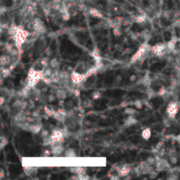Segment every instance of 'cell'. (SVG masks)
Masks as SVG:
<instances>
[{"instance_id": "6da1fadb", "label": "cell", "mask_w": 180, "mask_h": 180, "mask_svg": "<svg viewBox=\"0 0 180 180\" xmlns=\"http://www.w3.org/2000/svg\"><path fill=\"white\" fill-rule=\"evenodd\" d=\"M31 33L25 30L24 26H20V28L12 36V38L13 39L14 41V45L15 47L19 49L20 51V54H21L23 52L22 47L25 44V42L27 41L28 37L30 36Z\"/></svg>"}, {"instance_id": "7a4b0ae2", "label": "cell", "mask_w": 180, "mask_h": 180, "mask_svg": "<svg viewBox=\"0 0 180 180\" xmlns=\"http://www.w3.org/2000/svg\"><path fill=\"white\" fill-rule=\"evenodd\" d=\"M44 77L45 76H44L43 69L39 70V69H34V67L30 68L27 74V77H26V85H28L31 88H34L40 83V81H42Z\"/></svg>"}, {"instance_id": "3957f363", "label": "cell", "mask_w": 180, "mask_h": 180, "mask_svg": "<svg viewBox=\"0 0 180 180\" xmlns=\"http://www.w3.org/2000/svg\"><path fill=\"white\" fill-rule=\"evenodd\" d=\"M151 47H152L149 45V44H148L147 42L143 43L142 45L138 48V50L134 54V55L132 56V58H131V63H135L136 62H138V61L141 60V58H144L147 54L150 53Z\"/></svg>"}, {"instance_id": "277c9868", "label": "cell", "mask_w": 180, "mask_h": 180, "mask_svg": "<svg viewBox=\"0 0 180 180\" xmlns=\"http://www.w3.org/2000/svg\"><path fill=\"white\" fill-rule=\"evenodd\" d=\"M152 171H154L153 165L149 163L147 161H143L139 163V165L136 167V172L142 175H149Z\"/></svg>"}, {"instance_id": "5b68a950", "label": "cell", "mask_w": 180, "mask_h": 180, "mask_svg": "<svg viewBox=\"0 0 180 180\" xmlns=\"http://www.w3.org/2000/svg\"><path fill=\"white\" fill-rule=\"evenodd\" d=\"M179 112V106L177 102H171L169 103L167 108H166V113L168 115V119L174 120L176 115Z\"/></svg>"}, {"instance_id": "8992f818", "label": "cell", "mask_w": 180, "mask_h": 180, "mask_svg": "<svg viewBox=\"0 0 180 180\" xmlns=\"http://www.w3.org/2000/svg\"><path fill=\"white\" fill-rule=\"evenodd\" d=\"M157 163H156V170L157 171H169L171 169V163L170 161H167L166 159L161 158L157 156Z\"/></svg>"}, {"instance_id": "52a82bcc", "label": "cell", "mask_w": 180, "mask_h": 180, "mask_svg": "<svg viewBox=\"0 0 180 180\" xmlns=\"http://www.w3.org/2000/svg\"><path fill=\"white\" fill-rule=\"evenodd\" d=\"M70 80L74 85H77L82 84V83H85L86 81L85 73H82V72H78L77 70H74L70 74Z\"/></svg>"}, {"instance_id": "ba28073f", "label": "cell", "mask_w": 180, "mask_h": 180, "mask_svg": "<svg viewBox=\"0 0 180 180\" xmlns=\"http://www.w3.org/2000/svg\"><path fill=\"white\" fill-rule=\"evenodd\" d=\"M166 49H167V44L160 42V43H157L151 47L150 53H152L155 56L162 57L164 55Z\"/></svg>"}, {"instance_id": "9c48e42d", "label": "cell", "mask_w": 180, "mask_h": 180, "mask_svg": "<svg viewBox=\"0 0 180 180\" xmlns=\"http://www.w3.org/2000/svg\"><path fill=\"white\" fill-rule=\"evenodd\" d=\"M64 137H65L64 131L63 129H59V128L54 129L52 131L51 135H50V138H51L53 143L54 142H63L64 141Z\"/></svg>"}, {"instance_id": "30bf717a", "label": "cell", "mask_w": 180, "mask_h": 180, "mask_svg": "<svg viewBox=\"0 0 180 180\" xmlns=\"http://www.w3.org/2000/svg\"><path fill=\"white\" fill-rule=\"evenodd\" d=\"M32 27H33V30L37 33L38 34H44L47 31V28H46L44 23L42 22L40 19L36 18L34 20V21L32 23Z\"/></svg>"}, {"instance_id": "8fae6325", "label": "cell", "mask_w": 180, "mask_h": 180, "mask_svg": "<svg viewBox=\"0 0 180 180\" xmlns=\"http://www.w3.org/2000/svg\"><path fill=\"white\" fill-rule=\"evenodd\" d=\"M116 171H117V174L120 178H124V177L128 176L130 173V171H131V166L129 164H124V165L117 167Z\"/></svg>"}, {"instance_id": "7c38bea8", "label": "cell", "mask_w": 180, "mask_h": 180, "mask_svg": "<svg viewBox=\"0 0 180 180\" xmlns=\"http://www.w3.org/2000/svg\"><path fill=\"white\" fill-rule=\"evenodd\" d=\"M51 152L55 157L60 156L63 152V142H54L51 145Z\"/></svg>"}, {"instance_id": "4fadbf2b", "label": "cell", "mask_w": 180, "mask_h": 180, "mask_svg": "<svg viewBox=\"0 0 180 180\" xmlns=\"http://www.w3.org/2000/svg\"><path fill=\"white\" fill-rule=\"evenodd\" d=\"M54 119H55L57 121L59 122H65L66 118H67V113L64 109H58L56 111H55V113L52 116Z\"/></svg>"}, {"instance_id": "5bb4252c", "label": "cell", "mask_w": 180, "mask_h": 180, "mask_svg": "<svg viewBox=\"0 0 180 180\" xmlns=\"http://www.w3.org/2000/svg\"><path fill=\"white\" fill-rule=\"evenodd\" d=\"M24 171L26 173V176L28 177H33L35 176L38 173V169L36 167H33V166H24L23 167Z\"/></svg>"}, {"instance_id": "9a60e30c", "label": "cell", "mask_w": 180, "mask_h": 180, "mask_svg": "<svg viewBox=\"0 0 180 180\" xmlns=\"http://www.w3.org/2000/svg\"><path fill=\"white\" fill-rule=\"evenodd\" d=\"M42 128V127L41 124H30L29 128H28V131L31 132L32 134L37 135V134L41 133Z\"/></svg>"}, {"instance_id": "2e32d148", "label": "cell", "mask_w": 180, "mask_h": 180, "mask_svg": "<svg viewBox=\"0 0 180 180\" xmlns=\"http://www.w3.org/2000/svg\"><path fill=\"white\" fill-rule=\"evenodd\" d=\"M12 62V55H2L0 58V64L1 66L4 67L11 63Z\"/></svg>"}, {"instance_id": "e0dca14e", "label": "cell", "mask_w": 180, "mask_h": 180, "mask_svg": "<svg viewBox=\"0 0 180 180\" xmlns=\"http://www.w3.org/2000/svg\"><path fill=\"white\" fill-rule=\"evenodd\" d=\"M70 172L76 174V175H79V174H85L86 173V168L85 167H71L69 168Z\"/></svg>"}, {"instance_id": "ac0fdd59", "label": "cell", "mask_w": 180, "mask_h": 180, "mask_svg": "<svg viewBox=\"0 0 180 180\" xmlns=\"http://www.w3.org/2000/svg\"><path fill=\"white\" fill-rule=\"evenodd\" d=\"M136 123H137V120L134 117V115H128V117L124 121L125 127H127V128H129V127L135 125Z\"/></svg>"}, {"instance_id": "d6986e66", "label": "cell", "mask_w": 180, "mask_h": 180, "mask_svg": "<svg viewBox=\"0 0 180 180\" xmlns=\"http://www.w3.org/2000/svg\"><path fill=\"white\" fill-rule=\"evenodd\" d=\"M27 106V103L24 102L22 100H17L13 103V107L18 109L19 111H22L24 109H26Z\"/></svg>"}, {"instance_id": "ffe728a7", "label": "cell", "mask_w": 180, "mask_h": 180, "mask_svg": "<svg viewBox=\"0 0 180 180\" xmlns=\"http://www.w3.org/2000/svg\"><path fill=\"white\" fill-rule=\"evenodd\" d=\"M89 13H90V15H91L94 18H98V19H103L104 18L103 13L100 11H98V9H96V8H90Z\"/></svg>"}, {"instance_id": "44dd1931", "label": "cell", "mask_w": 180, "mask_h": 180, "mask_svg": "<svg viewBox=\"0 0 180 180\" xmlns=\"http://www.w3.org/2000/svg\"><path fill=\"white\" fill-rule=\"evenodd\" d=\"M56 98L63 100V99H65L67 98V91L65 89H63V88H60L56 90Z\"/></svg>"}, {"instance_id": "7402d4cb", "label": "cell", "mask_w": 180, "mask_h": 180, "mask_svg": "<svg viewBox=\"0 0 180 180\" xmlns=\"http://www.w3.org/2000/svg\"><path fill=\"white\" fill-rule=\"evenodd\" d=\"M90 55L92 56V58L96 61V63H102V59L100 57V55H99V51L95 48L93 51L90 52Z\"/></svg>"}, {"instance_id": "603a6c76", "label": "cell", "mask_w": 180, "mask_h": 180, "mask_svg": "<svg viewBox=\"0 0 180 180\" xmlns=\"http://www.w3.org/2000/svg\"><path fill=\"white\" fill-rule=\"evenodd\" d=\"M64 157L69 158H74L77 157V153H76V151L73 149L69 148V149H67L64 151Z\"/></svg>"}, {"instance_id": "cb8c5ba5", "label": "cell", "mask_w": 180, "mask_h": 180, "mask_svg": "<svg viewBox=\"0 0 180 180\" xmlns=\"http://www.w3.org/2000/svg\"><path fill=\"white\" fill-rule=\"evenodd\" d=\"M60 79L63 82H68L70 79V74H69L67 71H61L59 72Z\"/></svg>"}, {"instance_id": "d4e9b609", "label": "cell", "mask_w": 180, "mask_h": 180, "mask_svg": "<svg viewBox=\"0 0 180 180\" xmlns=\"http://www.w3.org/2000/svg\"><path fill=\"white\" fill-rule=\"evenodd\" d=\"M49 67H51L53 69H58L60 67V62L56 58H53L49 62Z\"/></svg>"}, {"instance_id": "484cf974", "label": "cell", "mask_w": 180, "mask_h": 180, "mask_svg": "<svg viewBox=\"0 0 180 180\" xmlns=\"http://www.w3.org/2000/svg\"><path fill=\"white\" fill-rule=\"evenodd\" d=\"M141 136L144 140L148 141L149 140V138L151 137V129L149 128H145L142 132H141Z\"/></svg>"}, {"instance_id": "4316f807", "label": "cell", "mask_w": 180, "mask_h": 180, "mask_svg": "<svg viewBox=\"0 0 180 180\" xmlns=\"http://www.w3.org/2000/svg\"><path fill=\"white\" fill-rule=\"evenodd\" d=\"M176 42H177V39L175 38H172L168 43H167V49L171 52L175 49V47H176Z\"/></svg>"}, {"instance_id": "83f0119b", "label": "cell", "mask_w": 180, "mask_h": 180, "mask_svg": "<svg viewBox=\"0 0 180 180\" xmlns=\"http://www.w3.org/2000/svg\"><path fill=\"white\" fill-rule=\"evenodd\" d=\"M11 69L10 68H4L3 66H1V74H2V77H7L10 76L11 74Z\"/></svg>"}, {"instance_id": "f1b7e54d", "label": "cell", "mask_w": 180, "mask_h": 180, "mask_svg": "<svg viewBox=\"0 0 180 180\" xmlns=\"http://www.w3.org/2000/svg\"><path fill=\"white\" fill-rule=\"evenodd\" d=\"M146 20H147L146 16L141 14V15H138L137 17H135V21L136 23H138V24H142V23H144L146 21Z\"/></svg>"}, {"instance_id": "f546056e", "label": "cell", "mask_w": 180, "mask_h": 180, "mask_svg": "<svg viewBox=\"0 0 180 180\" xmlns=\"http://www.w3.org/2000/svg\"><path fill=\"white\" fill-rule=\"evenodd\" d=\"M7 144H8V139L4 135L1 136V138H0V148L4 149Z\"/></svg>"}, {"instance_id": "4dcf8cb0", "label": "cell", "mask_w": 180, "mask_h": 180, "mask_svg": "<svg viewBox=\"0 0 180 180\" xmlns=\"http://www.w3.org/2000/svg\"><path fill=\"white\" fill-rule=\"evenodd\" d=\"M101 96H102V94H101V92L98 91V90H95V91H93L92 94H91V98H92V99H94V100L99 99V98H101Z\"/></svg>"}, {"instance_id": "1f68e13d", "label": "cell", "mask_w": 180, "mask_h": 180, "mask_svg": "<svg viewBox=\"0 0 180 180\" xmlns=\"http://www.w3.org/2000/svg\"><path fill=\"white\" fill-rule=\"evenodd\" d=\"M113 35L116 36V37H120V36L122 34V32H121L120 26H115V27H113Z\"/></svg>"}, {"instance_id": "d6a6232c", "label": "cell", "mask_w": 180, "mask_h": 180, "mask_svg": "<svg viewBox=\"0 0 180 180\" xmlns=\"http://www.w3.org/2000/svg\"><path fill=\"white\" fill-rule=\"evenodd\" d=\"M40 64H41V66L42 68H47L48 65H49V62H48V59L47 58H42L41 60H40Z\"/></svg>"}, {"instance_id": "836d02e7", "label": "cell", "mask_w": 180, "mask_h": 180, "mask_svg": "<svg viewBox=\"0 0 180 180\" xmlns=\"http://www.w3.org/2000/svg\"><path fill=\"white\" fill-rule=\"evenodd\" d=\"M133 104H134V106H135V107L136 109H141L142 106H143V105H144V103H143L142 100H135Z\"/></svg>"}, {"instance_id": "e575fe53", "label": "cell", "mask_w": 180, "mask_h": 180, "mask_svg": "<svg viewBox=\"0 0 180 180\" xmlns=\"http://www.w3.org/2000/svg\"><path fill=\"white\" fill-rule=\"evenodd\" d=\"M14 46L13 44H12V43H9V42H6L5 44H4V48L6 49V51L10 54L12 51V49L14 48Z\"/></svg>"}, {"instance_id": "d590c367", "label": "cell", "mask_w": 180, "mask_h": 180, "mask_svg": "<svg viewBox=\"0 0 180 180\" xmlns=\"http://www.w3.org/2000/svg\"><path fill=\"white\" fill-rule=\"evenodd\" d=\"M124 113H126L127 115H134L136 113V110L134 108H131V107H127L124 111Z\"/></svg>"}, {"instance_id": "8d00e7d4", "label": "cell", "mask_w": 180, "mask_h": 180, "mask_svg": "<svg viewBox=\"0 0 180 180\" xmlns=\"http://www.w3.org/2000/svg\"><path fill=\"white\" fill-rule=\"evenodd\" d=\"M167 93H168V90H167V89H166L164 86H162V87L159 89V90H158L157 95H159V96H165Z\"/></svg>"}, {"instance_id": "74e56055", "label": "cell", "mask_w": 180, "mask_h": 180, "mask_svg": "<svg viewBox=\"0 0 180 180\" xmlns=\"http://www.w3.org/2000/svg\"><path fill=\"white\" fill-rule=\"evenodd\" d=\"M149 163H150L151 165H156V163H157V159L156 157H149L146 160Z\"/></svg>"}, {"instance_id": "f35d334b", "label": "cell", "mask_w": 180, "mask_h": 180, "mask_svg": "<svg viewBox=\"0 0 180 180\" xmlns=\"http://www.w3.org/2000/svg\"><path fill=\"white\" fill-rule=\"evenodd\" d=\"M44 111H45V113L47 116H53V114H54L55 110H52V109H50L49 107L45 106V107H44Z\"/></svg>"}, {"instance_id": "ab89813d", "label": "cell", "mask_w": 180, "mask_h": 180, "mask_svg": "<svg viewBox=\"0 0 180 180\" xmlns=\"http://www.w3.org/2000/svg\"><path fill=\"white\" fill-rule=\"evenodd\" d=\"M169 161L171 164H176L178 163V158L176 157V155L174 156H169Z\"/></svg>"}, {"instance_id": "60d3db41", "label": "cell", "mask_w": 180, "mask_h": 180, "mask_svg": "<svg viewBox=\"0 0 180 180\" xmlns=\"http://www.w3.org/2000/svg\"><path fill=\"white\" fill-rule=\"evenodd\" d=\"M62 19H63V20H64V21H68V20L70 19V14H69V12H67L63 13V14H62Z\"/></svg>"}, {"instance_id": "b9f144b4", "label": "cell", "mask_w": 180, "mask_h": 180, "mask_svg": "<svg viewBox=\"0 0 180 180\" xmlns=\"http://www.w3.org/2000/svg\"><path fill=\"white\" fill-rule=\"evenodd\" d=\"M41 135H42V137L43 139H45V138L49 136L48 131H47V130H45V129H42V130L41 131Z\"/></svg>"}, {"instance_id": "7bdbcfd3", "label": "cell", "mask_w": 180, "mask_h": 180, "mask_svg": "<svg viewBox=\"0 0 180 180\" xmlns=\"http://www.w3.org/2000/svg\"><path fill=\"white\" fill-rule=\"evenodd\" d=\"M149 178L150 179H155V178H157L158 176V172L157 171H152L149 174Z\"/></svg>"}, {"instance_id": "ee69618b", "label": "cell", "mask_w": 180, "mask_h": 180, "mask_svg": "<svg viewBox=\"0 0 180 180\" xmlns=\"http://www.w3.org/2000/svg\"><path fill=\"white\" fill-rule=\"evenodd\" d=\"M51 153H52V152H51V150H47H47L44 151L43 156H44V157H49V156L51 155Z\"/></svg>"}, {"instance_id": "f6af8a7d", "label": "cell", "mask_w": 180, "mask_h": 180, "mask_svg": "<svg viewBox=\"0 0 180 180\" xmlns=\"http://www.w3.org/2000/svg\"><path fill=\"white\" fill-rule=\"evenodd\" d=\"M74 94H75L77 97H79L80 94H81V91H80L79 89H75V90H74Z\"/></svg>"}, {"instance_id": "bcb514c9", "label": "cell", "mask_w": 180, "mask_h": 180, "mask_svg": "<svg viewBox=\"0 0 180 180\" xmlns=\"http://www.w3.org/2000/svg\"><path fill=\"white\" fill-rule=\"evenodd\" d=\"M4 177V171L3 169H1V171H0V179H2Z\"/></svg>"}, {"instance_id": "7dc6e473", "label": "cell", "mask_w": 180, "mask_h": 180, "mask_svg": "<svg viewBox=\"0 0 180 180\" xmlns=\"http://www.w3.org/2000/svg\"><path fill=\"white\" fill-rule=\"evenodd\" d=\"M4 104V96H1V98H0V105L3 106Z\"/></svg>"}, {"instance_id": "c3c4849f", "label": "cell", "mask_w": 180, "mask_h": 180, "mask_svg": "<svg viewBox=\"0 0 180 180\" xmlns=\"http://www.w3.org/2000/svg\"><path fill=\"white\" fill-rule=\"evenodd\" d=\"M163 141H160V142H158V144L157 145L156 149H159L161 148V146H163Z\"/></svg>"}, {"instance_id": "681fc988", "label": "cell", "mask_w": 180, "mask_h": 180, "mask_svg": "<svg viewBox=\"0 0 180 180\" xmlns=\"http://www.w3.org/2000/svg\"><path fill=\"white\" fill-rule=\"evenodd\" d=\"M175 140L179 142V143H180V134L179 135H178L176 137H175Z\"/></svg>"}, {"instance_id": "f907efd6", "label": "cell", "mask_w": 180, "mask_h": 180, "mask_svg": "<svg viewBox=\"0 0 180 180\" xmlns=\"http://www.w3.org/2000/svg\"><path fill=\"white\" fill-rule=\"evenodd\" d=\"M62 0H53V3L54 4H59Z\"/></svg>"}, {"instance_id": "816d5d0a", "label": "cell", "mask_w": 180, "mask_h": 180, "mask_svg": "<svg viewBox=\"0 0 180 180\" xmlns=\"http://www.w3.org/2000/svg\"><path fill=\"white\" fill-rule=\"evenodd\" d=\"M135 76L133 75V76L130 77V81H132V82H133V81H135Z\"/></svg>"}, {"instance_id": "f5cc1de1", "label": "cell", "mask_w": 180, "mask_h": 180, "mask_svg": "<svg viewBox=\"0 0 180 180\" xmlns=\"http://www.w3.org/2000/svg\"><path fill=\"white\" fill-rule=\"evenodd\" d=\"M13 1H19V0H13Z\"/></svg>"}]
</instances>
